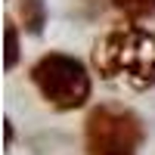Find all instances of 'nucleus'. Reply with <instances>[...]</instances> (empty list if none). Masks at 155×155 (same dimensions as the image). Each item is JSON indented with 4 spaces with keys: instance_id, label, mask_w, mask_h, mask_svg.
I'll return each instance as SVG.
<instances>
[{
    "instance_id": "f03ea898",
    "label": "nucleus",
    "mask_w": 155,
    "mask_h": 155,
    "mask_svg": "<svg viewBox=\"0 0 155 155\" xmlns=\"http://www.w3.org/2000/svg\"><path fill=\"white\" fill-rule=\"evenodd\" d=\"M28 81L50 109L74 112L84 109L93 93V74L78 56L50 50L28 68Z\"/></svg>"
},
{
    "instance_id": "39448f33",
    "label": "nucleus",
    "mask_w": 155,
    "mask_h": 155,
    "mask_svg": "<svg viewBox=\"0 0 155 155\" xmlns=\"http://www.w3.org/2000/svg\"><path fill=\"white\" fill-rule=\"evenodd\" d=\"M127 22H149L155 19V0H109Z\"/></svg>"
},
{
    "instance_id": "20e7f679",
    "label": "nucleus",
    "mask_w": 155,
    "mask_h": 155,
    "mask_svg": "<svg viewBox=\"0 0 155 155\" xmlns=\"http://www.w3.org/2000/svg\"><path fill=\"white\" fill-rule=\"evenodd\" d=\"M16 12H19V22H22L25 34L37 37L44 31V25H47V3H44V0H19Z\"/></svg>"
},
{
    "instance_id": "7ed1b4c3",
    "label": "nucleus",
    "mask_w": 155,
    "mask_h": 155,
    "mask_svg": "<svg viewBox=\"0 0 155 155\" xmlns=\"http://www.w3.org/2000/svg\"><path fill=\"white\" fill-rule=\"evenodd\" d=\"M146 146V121L124 102H99L84 121L87 155H140Z\"/></svg>"
},
{
    "instance_id": "423d86ee",
    "label": "nucleus",
    "mask_w": 155,
    "mask_h": 155,
    "mask_svg": "<svg viewBox=\"0 0 155 155\" xmlns=\"http://www.w3.org/2000/svg\"><path fill=\"white\" fill-rule=\"evenodd\" d=\"M16 62H19V28L12 19H6V68L12 71Z\"/></svg>"
},
{
    "instance_id": "f257e3e1",
    "label": "nucleus",
    "mask_w": 155,
    "mask_h": 155,
    "mask_svg": "<svg viewBox=\"0 0 155 155\" xmlns=\"http://www.w3.org/2000/svg\"><path fill=\"white\" fill-rule=\"evenodd\" d=\"M93 74L102 81H118L124 87L152 90L155 87V34L140 22H124L93 44L90 53Z\"/></svg>"
}]
</instances>
